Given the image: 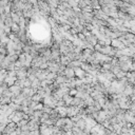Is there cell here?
<instances>
[{"label":"cell","instance_id":"obj_2","mask_svg":"<svg viewBox=\"0 0 135 135\" xmlns=\"http://www.w3.org/2000/svg\"><path fill=\"white\" fill-rule=\"evenodd\" d=\"M65 74L67 76H69L72 78V77L75 75V72H74V70H72L71 68H68V69H66V71H65Z\"/></svg>","mask_w":135,"mask_h":135},{"label":"cell","instance_id":"obj_4","mask_svg":"<svg viewBox=\"0 0 135 135\" xmlns=\"http://www.w3.org/2000/svg\"><path fill=\"white\" fill-rule=\"evenodd\" d=\"M11 4V2L9 1H0V8H5V6H8Z\"/></svg>","mask_w":135,"mask_h":135},{"label":"cell","instance_id":"obj_5","mask_svg":"<svg viewBox=\"0 0 135 135\" xmlns=\"http://www.w3.org/2000/svg\"><path fill=\"white\" fill-rule=\"evenodd\" d=\"M1 114H2V111H1V110H0V115H1Z\"/></svg>","mask_w":135,"mask_h":135},{"label":"cell","instance_id":"obj_6","mask_svg":"<svg viewBox=\"0 0 135 135\" xmlns=\"http://www.w3.org/2000/svg\"><path fill=\"white\" fill-rule=\"evenodd\" d=\"M2 135H10V134H4V133H2Z\"/></svg>","mask_w":135,"mask_h":135},{"label":"cell","instance_id":"obj_3","mask_svg":"<svg viewBox=\"0 0 135 135\" xmlns=\"http://www.w3.org/2000/svg\"><path fill=\"white\" fill-rule=\"evenodd\" d=\"M11 30H12V32L14 34H18L19 33V25L17 24V23H14L11 27Z\"/></svg>","mask_w":135,"mask_h":135},{"label":"cell","instance_id":"obj_1","mask_svg":"<svg viewBox=\"0 0 135 135\" xmlns=\"http://www.w3.org/2000/svg\"><path fill=\"white\" fill-rule=\"evenodd\" d=\"M4 82L9 86V88H11L12 86H14V85H15V82H16V77H10V76H6V77H5V79H4Z\"/></svg>","mask_w":135,"mask_h":135}]
</instances>
